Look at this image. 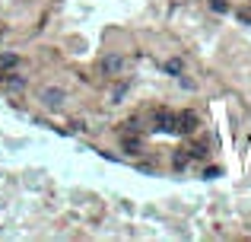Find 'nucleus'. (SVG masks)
<instances>
[{
	"mask_svg": "<svg viewBox=\"0 0 251 242\" xmlns=\"http://www.w3.org/2000/svg\"><path fill=\"white\" fill-rule=\"evenodd\" d=\"M162 70H166V74H172V77H181V74H184V61H181V57H169V61L162 64Z\"/></svg>",
	"mask_w": 251,
	"mask_h": 242,
	"instance_id": "423d86ee",
	"label": "nucleus"
},
{
	"mask_svg": "<svg viewBox=\"0 0 251 242\" xmlns=\"http://www.w3.org/2000/svg\"><path fill=\"white\" fill-rule=\"evenodd\" d=\"M19 64V54L16 51H0V70H13Z\"/></svg>",
	"mask_w": 251,
	"mask_h": 242,
	"instance_id": "0eeeda50",
	"label": "nucleus"
},
{
	"mask_svg": "<svg viewBox=\"0 0 251 242\" xmlns=\"http://www.w3.org/2000/svg\"><path fill=\"white\" fill-rule=\"evenodd\" d=\"M38 99H42L45 108H61L64 99H67V93H64L61 86H45L42 93H38Z\"/></svg>",
	"mask_w": 251,
	"mask_h": 242,
	"instance_id": "f03ea898",
	"label": "nucleus"
},
{
	"mask_svg": "<svg viewBox=\"0 0 251 242\" xmlns=\"http://www.w3.org/2000/svg\"><path fill=\"white\" fill-rule=\"evenodd\" d=\"M140 137H124V150H127V153H140Z\"/></svg>",
	"mask_w": 251,
	"mask_h": 242,
	"instance_id": "1a4fd4ad",
	"label": "nucleus"
},
{
	"mask_svg": "<svg viewBox=\"0 0 251 242\" xmlns=\"http://www.w3.org/2000/svg\"><path fill=\"white\" fill-rule=\"evenodd\" d=\"M188 153H191V160H207V147L203 143H191Z\"/></svg>",
	"mask_w": 251,
	"mask_h": 242,
	"instance_id": "6e6552de",
	"label": "nucleus"
},
{
	"mask_svg": "<svg viewBox=\"0 0 251 242\" xmlns=\"http://www.w3.org/2000/svg\"><path fill=\"white\" fill-rule=\"evenodd\" d=\"M99 67H102V74H105V77H121V74H127L130 61H127L124 54H105Z\"/></svg>",
	"mask_w": 251,
	"mask_h": 242,
	"instance_id": "f257e3e1",
	"label": "nucleus"
},
{
	"mask_svg": "<svg viewBox=\"0 0 251 242\" xmlns=\"http://www.w3.org/2000/svg\"><path fill=\"white\" fill-rule=\"evenodd\" d=\"M0 80H3V86H10V89H23L25 86V80L19 74H13V70H3V74H0Z\"/></svg>",
	"mask_w": 251,
	"mask_h": 242,
	"instance_id": "39448f33",
	"label": "nucleus"
},
{
	"mask_svg": "<svg viewBox=\"0 0 251 242\" xmlns=\"http://www.w3.org/2000/svg\"><path fill=\"white\" fill-rule=\"evenodd\" d=\"M197 131V115L194 112H178L175 115V134H194Z\"/></svg>",
	"mask_w": 251,
	"mask_h": 242,
	"instance_id": "7ed1b4c3",
	"label": "nucleus"
},
{
	"mask_svg": "<svg viewBox=\"0 0 251 242\" xmlns=\"http://www.w3.org/2000/svg\"><path fill=\"white\" fill-rule=\"evenodd\" d=\"M210 10H216V13H226V10H229V0H210Z\"/></svg>",
	"mask_w": 251,
	"mask_h": 242,
	"instance_id": "9b49d317",
	"label": "nucleus"
},
{
	"mask_svg": "<svg viewBox=\"0 0 251 242\" xmlns=\"http://www.w3.org/2000/svg\"><path fill=\"white\" fill-rule=\"evenodd\" d=\"M239 19H242V23H251V6H242V10H239Z\"/></svg>",
	"mask_w": 251,
	"mask_h": 242,
	"instance_id": "f8f14e48",
	"label": "nucleus"
},
{
	"mask_svg": "<svg viewBox=\"0 0 251 242\" xmlns=\"http://www.w3.org/2000/svg\"><path fill=\"white\" fill-rule=\"evenodd\" d=\"M127 89H130L127 83H121V86H115V93H111V102H121V99H124V93H127Z\"/></svg>",
	"mask_w": 251,
	"mask_h": 242,
	"instance_id": "9d476101",
	"label": "nucleus"
},
{
	"mask_svg": "<svg viewBox=\"0 0 251 242\" xmlns=\"http://www.w3.org/2000/svg\"><path fill=\"white\" fill-rule=\"evenodd\" d=\"M175 115H178V112H169V108H159V112L153 115L156 128H159V131H169V134H175Z\"/></svg>",
	"mask_w": 251,
	"mask_h": 242,
	"instance_id": "20e7f679",
	"label": "nucleus"
},
{
	"mask_svg": "<svg viewBox=\"0 0 251 242\" xmlns=\"http://www.w3.org/2000/svg\"><path fill=\"white\" fill-rule=\"evenodd\" d=\"M216 175H223V169H216V166H210L207 172H203V179H216Z\"/></svg>",
	"mask_w": 251,
	"mask_h": 242,
	"instance_id": "ddd939ff",
	"label": "nucleus"
}]
</instances>
